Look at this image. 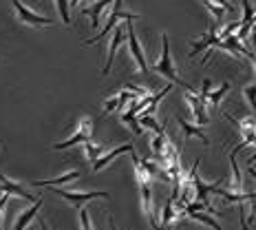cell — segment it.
<instances>
[{
  "label": "cell",
  "instance_id": "ab89813d",
  "mask_svg": "<svg viewBox=\"0 0 256 230\" xmlns=\"http://www.w3.org/2000/svg\"><path fill=\"white\" fill-rule=\"evenodd\" d=\"M248 173L252 175V179H256V170H254V168H248Z\"/></svg>",
  "mask_w": 256,
  "mask_h": 230
},
{
  "label": "cell",
  "instance_id": "3957f363",
  "mask_svg": "<svg viewBox=\"0 0 256 230\" xmlns=\"http://www.w3.org/2000/svg\"><path fill=\"white\" fill-rule=\"evenodd\" d=\"M126 38H128V53H130L132 62H135L137 71L142 73H148V60H146V53H144V47L140 38L135 34V27H132V20L126 23Z\"/></svg>",
  "mask_w": 256,
  "mask_h": 230
},
{
  "label": "cell",
  "instance_id": "74e56055",
  "mask_svg": "<svg viewBox=\"0 0 256 230\" xmlns=\"http://www.w3.org/2000/svg\"><path fill=\"white\" fill-rule=\"evenodd\" d=\"M254 162H256V148H254V153H252V155H250V157H248V166H252Z\"/></svg>",
  "mask_w": 256,
  "mask_h": 230
},
{
  "label": "cell",
  "instance_id": "30bf717a",
  "mask_svg": "<svg viewBox=\"0 0 256 230\" xmlns=\"http://www.w3.org/2000/svg\"><path fill=\"white\" fill-rule=\"evenodd\" d=\"M0 192H9V195H14V197H18V199H26V201H38L34 195H31L29 190L24 188L22 184H18V181H14V179H9L4 173H0Z\"/></svg>",
  "mask_w": 256,
  "mask_h": 230
},
{
  "label": "cell",
  "instance_id": "e575fe53",
  "mask_svg": "<svg viewBox=\"0 0 256 230\" xmlns=\"http://www.w3.org/2000/svg\"><path fill=\"white\" fill-rule=\"evenodd\" d=\"M210 89H212V80H210V78H206V80H204V84H201V91H199V98L204 100L206 104H208V95H210Z\"/></svg>",
  "mask_w": 256,
  "mask_h": 230
},
{
  "label": "cell",
  "instance_id": "52a82bcc",
  "mask_svg": "<svg viewBox=\"0 0 256 230\" xmlns=\"http://www.w3.org/2000/svg\"><path fill=\"white\" fill-rule=\"evenodd\" d=\"M216 49H223V51H228L230 56H234L236 60H252L254 62V53L245 47V42L238 40V36H228V38H223L221 42L216 45Z\"/></svg>",
  "mask_w": 256,
  "mask_h": 230
},
{
  "label": "cell",
  "instance_id": "484cf974",
  "mask_svg": "<svg viewBox=\"0 0 256 230\" xmlns=\"http://www.w3.org/2000/svg\"><path fill=\"white\" fill-rule=\"evenodd\" d=\"M140 122H142L144 128H150V131H154V133H166V126L157 124V120H154L152 115H140Z\"/></svg>",
  "mask_w": 256,
  "mask_h": 230
},
{
  "label": "cell",
  "instance_id": "4dcf8cb0",
  "mask_svg": "<svg viewBox=\"0 0 256 230\" xmlns=\"http://www.w3.org/2000/svg\"><path fill=\"white\" fill-rule=\"evenodd\" d=\"M243 95H245V100H248V104L252 106V111L256 113V82L248 84V87L243 89Z\"/></svg>",
  "mask_w": 256,
  "mask_h": 230
},
{
  "label": "cell",
  "instance_id": "f546056e",
  "mask_svg": "<svg viewBox=\"0 0 256 230\" xmlns=\"http://www.w3.org/2000/svg\"><path fill=\"white\" fill-rule=\"evenodd\" d=\"M241 25H243V20H234V23H230V25H226L221 31H218V38H228V36H232V34H236L238 29H241Z\"/></svg>",
  "mask_w": 256,
  "mask_h": 230
},
{
  "label": "cell",
  "instance_id": "f1b7e54d",
  "mask_svg": "<svg viewBox=\"0 0 256 230\" xmlns=\"http://www.w3.org/2000/svg\"><path fill=\"white\" fill-rule=\"evenodd\" d=\"M56 3H58V9H60L62 23H64V25H71V14H68V7H71V0H56Z\"/></svg>",
  "mask_w": 256,
  "mask_h": 230
},
{
  "label": "cell",
  "instance_id": "8d00e7d4",
  "mask_svg": "<svg viewBox=\"0 0 256 230\" xmlns=\"http://www.w3.org/2000/svg\"><path fill=\"white\" fill-rule=\"evenodd\" d=\"M248 221H256V204H252V210H250Z\"/></svg>",
  "mask_w": 256,
  "mask_h": 230
},
{
  "label": "cell",
  "instance_id": "4316f807",
  "mask_svg": "<svg viewBox=\"0 0 256 230\" xmlns=\"http://www.w3.org/2000/svg\"><path fill=\"white\" fill-rule=\"evenodd\" d=\"M254 18H256V7H252L250 0H243V25H254Z\"/></svg>",
  "mask_w": 256,
  "mask_h": 230
},
{
  "label": "cell",
  "instance_id": "b9f144b4",
  "mask_svg": "<svg viewBox=\"0 0 256 230\" xmlns=\"http://www.w3.org/2000/svg\"><path fill=\"white\" fill-rule=\"evenodd\" d=\"M254 69H256V58H254Z\"/></svg>",
  "mask_w": 256,
  "mask_h": 230
},
{
  "label": "cell",
  "instance_id": "d6986e66",
  "mask_svg": "<svg viewBox=\"0 0 256 230\" xmlns=\"http://www.w3.org/2000/svg\"><path fill=\"white\" fill-rule=\"evenodd\" d=\"M132 155V166H135V177H137V184H150V179H152V175L148 173V168L144 166V162L140 157H137V153L135 151H130Z\"/></svg>",
  "mask_w": 256,
  "mask_h": 230
},
{
  "label": "cell",
  "instance_id": "d590c367",
  "mask_svg": "<svg viewBox=\"0 0 256 230\" xmlns=\"http://www.w3.org/2000/svg\"><path fill=\"white\" fill-rule=\"evenodd\" d=\"M210 3H216V5H221V7H226L228 12H232V5L228 3V0H210Z\"/></svg>",
  "mask_w": 256,
  "mask_h": 230
},
{
  "label": "cell",
  "instance_id": "8fae6325",
  "mask_svg": "<svg viewBox=\"0 0 256 230\" xmlns=\"http://www.w3.org/2000/svg\"><path fill=\"white\" fill-rule=\"evenodd\" d=\"M124 27L126 25L115 27V34H113V38H110V42H108V56H106V64L102 69V76H108V73H110V67H113V60H115V53H117V49H120L122 42H124V38H126V29H124Z\"/></svg>",
  "mask_w": 256,
  "mask_h": 230
},
{
  "label": "cell",
  "instance_id": "603a6c76",
  "mask_svg": "<svg viewBox=\"0 0 256 230\" xmlns=\"http://www.w3.org/2000/svg\"><path fill=\"white\" fill-rule=\"evenodd\" d=\"M230 89H232V84L228 82V80H226V82H221V87H218L216 91H210V95H208V104L218 106V104H221V100L226 98V93H228Z\"/></svg>",
  "mask_w": 256,
  "mask_h": 230
},
{
  "label": "cell",
  "instance_id": "6da1fadb",
  "mask_svg": "<svg viewBox=\"0 0 256 230\" xmlns=\"http://www.w3.org/2000/svg\"><path fill=\"white\" fill-rule=\"evenodd\" d=\"M154 73H159V76L168 78L172 84H177V87L186 89V91H192V93H199L194 87H190L188 82H184V80L179 78L177 69H174V62H172V56H170V42H168V34H162V56L157 58V62L152 64Z\"/></svg>",
  "mask_w": 256,
  "mask_h": 230
},
{
  "label": "cell",
  "instance_id": "d4e9b609",
  "mask_svg": "<svg viewBox=\"0 0 256 230\" xmlns=\"http://www.w3.org/2000/svg\"><path fill=\"white\" fill-rule=\"evenodd\" d=\"M166 142H168V135L166 133H157V135L152 137V142H150V148H152V153L157 155H164V148H166Z\"/></svg>",
  "mask_w": 256,
  "mask_h": 230
},
{
  "label": "cell",
  "instance_id": "1f68e13d",
  "mask_svg": "<svg viewBox=\"0 0 256 230\" xmlns=\"http://www.w3.org/2000/svg\"><path fill=\"white\" fill-rule=\"evenodd\" d=\"M206 7H208V12H210L212 16H214V20H216V23L223 18V14L228 12L226 7H221V5H216V3H210V0H206Z\"/></svg>",
  "mask_w": 256,
  "mask_h": 230
},
{
  "label": "cell",
  "instance_id": "9a60e30c",
  "mask_svg": "<svg viewBox=\"0 0 256 230\" xmlns=\"http://www.w3.org/2000/svg\"><path fill=\"white\" fill-rule=\"evenodd\" d=\"M82 177V170L73 168V170H66V173L58 175V177L53 179H44V181H31V186H49V188H53V186H62V184H73L76 179Z\"/></svg>",
  "mask_w": 256,
  "mask_h": 230
},
{
  "label": "cell",
  "instance_id": "f35d334b",
  "mask_svg": "<svg viewBox=\"0 0 256 230\" xmlns=\"http://www.w3.org/2000/svg\"><path fill=\"white\" fill-rule=\"evenodd\" d=\"M108 221H110V230H117V226H115V221H113V217H108Z\"/></svg>",
  "mask_w": 256,
  "mask_h": 230
},
{
  "label": "cell",
  "instance_id": "44dd1931",
  "mask_svg": "<svg viewBox=\"0 0 256 230\" xmlns=\"http://www.w3.org/2000/svg\"><path fill=\"white\" fill-rule=\"evenodd\" d=\"M181 215L177 210H174V199L170 197V199L164 204V212H162V226H166V223H172V221H179Z\"/></svg>",
  "mask_w": 256,
  "mask_h": 230
},
{
  "label": "cell",
  "instance_id": "2e32d148",
  "mask_svg": "<svg viewBox=\"0 0 256 230\" xmlns=\"http://www.w3.org/2000/svg\"><path fill=\"white\" fill-rule=\"evenodd\" d=\"M115 0H95L93 5H88L86 9H84V14L90 18V25H93V29H98L100 27V16H102V12L106 7H113Z\"/></svg>",
  "mask_w": 256,
  "mask_h": 230
},
{
  "label": "cell",
  "instance_id": "ba28073f",
  "mask_svg": "<svg viewBox=\"0 0 256 230\" xmlns=\"http://www.w3.org/2000/svg\"><path fill=\"white\" fill-rule=\"evenodd\" d=\"M184 98H186V102H188V106H190V111H192V117H194V122H196L199 126H206L208 122H210V115H208V111H206V102L199 98V93H192V91H186Z\"/></svg>",
  "mask_w": 256,
  "mask_h": 230
},
{
  "label": "cell",
  "instance_id": "e0dca14e",
  "mask_svg": "<svg viewBox=\"0 0 256 230\" xmlns=\"http://www.w3.org/2000/svg\"><path fill=\"white\" fill-rule=\"evenodd\" d=\"M42 208V199H38V201H34L26 210H22L18 215V219H16V223H14V230H24L26 226H29L31 221L36 219V215H38V210Z\"/></svg>",
  "mask_w": 256,
  "mask_h": 230
},
{
  "label": "cell",
  "instance_id": "9c48e42d",
  "mask_svg": "<svg viewBox=\"0 0 256 230\" xmlns=\"http://www.w3.org/2000/svg\"><path fill=\"white\" fill-rule=\"evenodd\" d=\"M140 199H142V210H144V215H146L148 223L152 226V230H159L157 215H154V199H152L150 184H142L140 186Z\"/></svg>",
  "mask_w": 256,
  "mask_h": 230
},
{
  "label": "cell",
  "instance_id": "7c38bea8",
  "mask_svg": "<svg viewBox=\"0 0 256 230\" xmlns=\"http://www.w3.org/2000/svg\"><path fill=\"white\" fill-rule=\"evenodd\" d=\"M218 31H221V29H218L216 25H210V29H208V34L204 36V38L196 40V42H192L194 47H192V51H190V58H194L196 53L204 51V49H212V47L216 49V45L221 42V38H218Z\"/></svg>",
  "mask_w": 256,
  "mask_h": 230
},
{
  "label": "cell",
  "instance_id": "60d3db41",
  "mask_svg": "<svg viewBox=\"0 0 256 230\" xmlns=\"http://www.w3.org/2000/svg\"><path fill=\"white\" fill-rule=\"evenodd\" d=\"M2 148H4V144H0V151H2Z\"/></svg>",
  "mask_w": 256,
  "mask_h": 230
},
{
  "label": "cell",
  "instance_id": "836d02e7",
  "mask_svg": "<svg viewBox=\"0 0 256 230\" xmlns=\"http://www.w3.org/2000/svg\"><path fill=\"white\" fill-rule=\"evenodd\" d=\"M113 111H120V95H113L104 102V113H113Z\"/></svg>",
  "mask_w": 256,
  "mask_h": 230
},
{
  "label": "cell",
  "instance_id": "277c9868",
  "mask_svg": "<svg viewBox=\"0 0 256 230\" xmlns=\"http://www.w3.org/2000/svg\"><path fill=\"white\" fill-rule=\"evenodd\" d=\"M12 5H14V12H16V18H18V23L24 25V27H46V25L53 23V18L34 12V9L26 7V5H22L20 0H12Z\"/></svg>",
  "mask_w": 256,
  "mask_h": 230
},
{
  "label": "cell",
  "instance_id": "ffe728a7",
  "mask_svg": "<svg viewBox=\"0 0 256 230\" xmlns=\"http://www.w3.org/2000/svg\"><path fill=\"white\" fill-rule=\"evenodd\" d=\"M122 122H124V124L135 133V135H144V126L140 122V115H137L135 111H130V109L124 111V113H122Z\"/></svg>",
  "mask_w": 256,
  "mask_h": 230
},
{
  "label": "cell",
  "instance_id": "5bb4252c",
  "mask_svg": "<svg viewBox=\"0 0 256 230\" xmlns=\"http://www.w3.org/2000/svg\"><path fill=\"white\" fill-rule=\"evenodd\" d=\"M177 124L181 128V133H184V142H188L190 137H199V140L204 142V146H210V140H208V135L199 124H190V122H186L184 117H177Z\"/></svg>",
  "mask_w": 256,
  "mask_h": 230
},
{
  "label": "cell",
  "instance_id": "d6a6232c",
  "mask_svg": "<svg viewBox=\"0 0 256 230\" xmlns=\"http://www.w3.org/2000/svg\"><path fill=\"white\" fill-rule=\"evenodd\" d=\"M80 223H82V230H95L93 228V221H90V212L88 208H80Z\"/></svg>",
  "mask_w": 256,
  "mask_h": 230
},
{
  "label": "cell",
  "instance_id": "8992f818",
  "mask_svg": "<svg viewBox=\"0 0 256 230\" xmlns=\"http://www.w3.org/2000/svg\"><path fill=\"white\" fill-rule=\"evenodd\" d=\"M90 137H93V122H90V117H82V120L78 122V128H76V133H73V135L68 137V140L53 144V151H64V148L78 146V144H84V142H88Z\"/></svg>",
  "mask_w": 256,
  "mask_h": 230
},
{
  "label": "cell",
  "instance_id": "4fadbf2b",
  "mask_svg": "<svg viewBox=\"0 0 256 230\" xmlns=\"http://www.w3.org/2000/svg\"><path fill=\"white\" fill-rule=\"evenodd\" d=\"M130 151H132V144H130V142H128V144H122V146H115V148H113V151H110V153H104L102 157H100L98 162L93 164V173H100V170H102V168H106V166H108L110 162H115V159L120 157V155H124V153H130Z\"/></svg>",
  "mask_w": 256,
  "mask_h": 230
},
{
  "label": "cell",
  "instance_id": "cb8c5ba5",
  "mask_svg": "<svg viewBox=\"0 0 256 230\" xmlns=\"http://www.w3.org/2000/svg\"><path fill=\"white\" fill-rule=\"evenodd\" d=\"M188 217L194 219V221H201L204 226L212 228V230H221V223L214 221V219H212L210 215H206V212H201V210H192V212H188Z\"/></svg>",
  "mask_w": 256,
  "mask_h": 230
},
{
  "label": "cell",
  "instance_id": "ac0fdd59",
  "mask_svg": "<svg viewBox=\"0 0 256 230\" xmlns=\"http://www.w3.org/2000/svg\"><path fill=\"white\" fill-rule=\"evenodd\" d=\"M230 170H232V177H230V184L228 188L234 190V192H243V175H241V168L236 164V155H230Z\"/></svg>",
  "mask_w": 256,
  "mask_h": 230
},
{
  "label": "cell",
  "instance_id": "83f0119b",
  "mask_svg": "<svg viewBox=\"0 0 256 230\" xmlns=\"http://www.w3.org/2000/svg\"><path fill=\"white\" fill-rule=\"evenodd\" d=\"M14 195H9V192H2L0 195V230H4V212H7V206L9 201H12Z\"/></svg>",
  "mask_w": 256,
  "mask_h": 230
},
{
  "label": "cell",
  "instance_id": "7a4b0ae2",
  "mask_svg": "<svg viewBox=\"0 0 256 230\" xmlns=\"http://www.w3.org/2000/svg\"><path fill=\"white\" fill-rule=\"evenodd\" d=\"M137 18H140V16H137V14H130V12H126V9H124V0H115L113 9H110L108 18H106V25H104L102 29L98 31V34L93 36V38L84 40V47L95 45V42L104 40L106 36L110 34V29H115V27H117V23H128V20H137Z\"/></svg>",
  "mask_w": 256,
  "mask_h": 230
},
{
  "label": "cell",
  "instance_id": "7402d4cb",
  "mask_svg": "<svg viewBox=\"0 0 256 230\" xmlns=\"http://www.w3.org/2000/svg\"><path fill=\"white\" fill-rule=\"evenodd\" d=\"M82 151H84V155H86V159H88L90 164H95V162H98V159L104 155V148L100 146V144H93L90 140L82 144Z\"/></svg>",
  "mask_w": 256,
  "mask_h": 230
},
{
  "label": "cell",
  "instance_id": "5b68a950",
  "mask_svg": "<svg viewBox=\"0 0 256 230\" xmlns=\"http://www.w3.org/2000/svg\"><path fill=\"white\" fill-rule=\"evenodd\" d=\"M56 195H60L64 201H68L73 208H82L84 204L93 199H108V192L106 190H88V192H78V190H62V188H53Z\"/></svg>",
  "mask_w": 256,
  "mask_h": 230
}]
</instances>
